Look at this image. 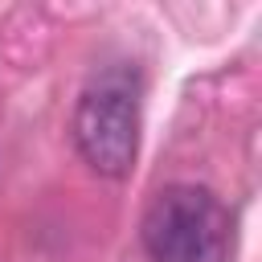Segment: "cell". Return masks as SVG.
<instances>
[{"label":"cell","instance_id":"7a4b0ae2","mask_svg":"<svg viewBox=\"0 0 262 262\" xmlns=\"http://www.w3.org/2000/svg\"><path fill=\"white\" fill-rule=\"evenodd\" d=\"M74 143L98 176H127L139 156V94L127 74L94 78L74 111Z\"/></svg>","mask_w":262,"mask_h":262},{"label":"cell","instance_id":"6da1fadb","mask_svg":"<svg viewBox=\"0 0 262 262\" xmlns=\"http://www.w3.org/2000/svg\"><path fill=\"white\" fill-rule=\"evenodd\" d=\"M139 237L151 262H229L233 254L229 209L201 184L160 188L143 213Z\"/></svg>","mask_w":262,"mask_h":262}]
</instances>
